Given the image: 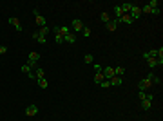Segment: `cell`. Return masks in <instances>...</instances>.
<instances>
[{
	"mask_svg": "<svg viewBox=\"0 0 163 121\" xmlns=\"http://www.w3.org/2000/svg\"><path fill=\"white\" fill-rule=\"evenodd\" d=\"M82 36H85V38L91 36V27H85V26H83V29H82Z\"/></svg>",
	"mask_w": 163,
	"mask_h": 121,
	"instance_id": "d4e9b609",
	"label": "cell"
},
{
	"mask_svg": "<svg viewBox=\"0 0 163 121\" xmlns=\"http://www.w3.org/2000/svg\"><path fill=\"white\" fill-rule=\"evenodd\" d=\"M29 78H31V80H34V81H36V76H34V72L31 71V72H29Z\"/></svg>",
	"mask_w": 163,
	"mask_h": 121,
	"instance_id": "74e56055",
	"label": "cell"
},
{
	"mask_svg": "<svg viewBox=\"0 0 163 121\" xmlns=\"http://www.w3.org/2000/svg\"><path fill=\"white\" fill-rule=\"evenodd\" d=\"M150 87H152V81L147 78V76L143 80H140V83H138V89H140V90H149Z\"/></svg>",
	"mask_w": 163,
	"mask_h": 121,
	"instance_id": "7a4b0ae2",
	"label": "cell"
},
{
	"mask_svg": "<svg viewBox=\"0 0 163 121\" xmlns=\"http://www.w3.org/2000/svg\"><path fill=\"white\" fill-rule=\"evenodd\" d=\"M160 13H161V9H160V7H156V9H152V11H150V14H156V16H158Z\"/></svg>",
	"mask_w": 163,
	"mask_h": 121,
	"instance_id": "1f68e13d",
	"label": "cell"
},
{
	"mask_svg": "<svg viewBox=\"0 0 163 121\" xmlns=\"http://www.w3.org/2000/svg\"><path fill=\"white\" fill-rule=\"evenodd\" d=\"M73 29H75V33H82V29H83L82 20H73Z\"/></svg>",
	"mask_w": 163,
	"mask_h": 121,
	"instance_id": "7c38bea8",
	"label": "cell"
},
{
	"mask_svg": "<svg viewBox=\"0 0 163 121\" xmlns=\"http://www.w3.org/2000/svg\"><path fill=\"white\" fill-rule=\"evenodd\" d=\"M102 74L105 76V80L114 78V67H103V69H102Z\"/></svg>",
	"mask_w": 163,
	"mask_h": 121,
	"instance_id": "277c9868",
	"label": "cell"
},
{
	"mask_svg": "<svg viewBox=\"0 0 163 121\" xmlns=\"http://www.w3.org/2000/svg\"><path fill=\"white\" fill-rule=\"evenodd\" d=\"M56 31L60 33L62 36H65V35H69V33H73V31H71V27H69V26H60V27L56 26Z\"/></svg>",
	"mask_w": 163,
	"mask_h": 121,
	"instance_id": "ba28073f",
	"label": "cell"
},
{
	"mask_svg": "<svg viewBox=\"0 0 163 121\" xmlns=\"http://www.w3.org/2000/svg\"><path fill=\"white\" fill-rule=\"evenodd\" d=\"M34 22H36V26H40V27H44V26H46V18H44L42 14L34 16Z\"/></svg>",
	"mask_w": 163,
	"mask_h": 121,
	"instance_id": "ac0fdd59",
	"label": "cell"
},
{
	"mask_svg": "<svg viewBox=\"0 0 163 121\" xmlns=\"http://www.w3.org/2000/svg\"><path fill=\"white\" fill-rule=\"evenodd\" d=\"M129 14H131V18L132 20H140V16H141V7L140 6H132V9L129 11Z\"/></svg>",
	"mask_w": 163,
	"mask_h": 121,
	"instance_id": "6da1fadb",
	"label": "cell"
},
{
	"mask_svg": "<svg viewBox=\"0 0 163 121\" xmlns=\"http://www.w3.org/2000/svg\"><path fill=\"white\" fill-rule=\"evenodd\" d=\"M103 80H105V76H103L102 72H96V74H94V83H96V85H100Z\"/></svg>",
	"mask_w": 163,
	"mask_h": 121,
	"instance_id": "ffe728a7",
	"label": "cell"
},
{
	"mask_svg": "<svg viewBox=\"0 0 163 121\" xmlns=\"http://www.w3.org/2000/svg\"><path fill=\"white\" fill-rule=\"evenodd\" d=\"M83 60H85V63H92V61H94V56H92V54H85V56H83Z\"/></svg>",
	"mask_w": 163,
	"mask_h": 121,
	"instance_id": "83f0119b",
	"label": "cell"
},
{
	"mask_svg": "<svg viewBox=\"0 0 163 121\" xmlns=\"http://www.w3.org/2000/svg\"><path fill=\"white\" fill-rule=\"evenodd\" d=\"M100 20H102L103 24H109V22H111V18H109L107 13H102V14H100Z\"/></svg>",
	"mask_w": 163,
	"mask_h": 121,
	"instance_id": "484cf974",
	"label": "cell"
},
{
	"mask_svg": "<svg viewBox=\"0 0 163 121\" xmlns=\"http://www.w3.org/2000/svg\"><path fill=\"white\" fill-rule=\"evenodd\" d=\"M141 109H143V110H150V109H152V101L143 99V101H141Z\"/></svg>",
	"mask_w": 163,
	"mask_h": 121,
	"instance_id": "d6986e66",
	"label": "cell"
},
{
	"mask_svg": "<svg viewBox=\"0 0 163 121\" xmlns=\"http://www.w3.org/2000/svg\"><path fill=\"white\" fill-rule=\"evenodd\" d=\"M100 85L103 87V89H109V87H111V81H109V80H103V81H102Z\"/></svg>",
	"mask_w": 163,
	"mask_h": 121,
	"instance_id": "4dcf8cb0",
	"label": "cell"
},
{
	"mask_svg": "<svg viewBox=\"0 0 163 121\" xmlns=\"http://www.w3.org/2000/svg\"><path fill=\"white\" fill-rule=\"evenodd\" d=\"M7 52V47L6 45H0V54H6Z\"/></svg>",
	"mask_w": 163,
	"mask_h": 121,
	"instance_id": "d6a6232c",
	"label": "cell"
},
{
	"mask_svg": "<svg viewBox=\"0 0 163 121\" xmlns=\"http://www.w3.org/2000/svg\"><path fill=\"white\" fill-rule=\"evenodd\" d=\"M29 61H33V63H38V61H40V54H38L36 51H31V52H29Z\"/></svg>",
	"mask_w": 163,
	"mask_h": 121,
	"instance_id": "8fae6325",
	"label": "cell"
},
{
	"mask_svg": "<svg viewBox=\"0 0 163 121\" xmlns=\"http://www.w3.org/2000/svg\"><path fill=\"white\" fill-rule=\"evenodd\" d=\"M38 42H40V43H46L47 40H46V36H40V35H38Z\"/></svg>",
	"mask_w": 163,
	"mask_h": 121,
	"instance_id": "d590c367",
	"label": "cell"
},
{
	"mask_svg": "<svg viewBox=\"0 0 163 121\" xmlns=\"http://www.w3.org/2000/svg\"><path fill=\"white\" fill-rule=\"evenodd\" d=\"M118 22H123V24H127V26H131V24H134V20L131 18V14H123V16L120 18Z\"/></svg>",
	"mask_w": 163,
	"mask_h": 121,
	"instance_id": "9a60e30c",
	"label": "cell"
},
{
	"mask_svg": "<svg viewBox=\"0 0 163 121\" xmlns=\"http://www.w3.org/2000/svg\"><path fill=\"white\" fill-rule=\"evenodd\" d=\"M20 71H22V72H26V74H29V72H31V67L26 63V65H22V67H20Z\"/></svg>",
	"mask_w": 163,
	"mask_h": 121,
	"instance_id": "f546056e",
	"label": "cell"
},
{
	"mask_svg": "<svg viewBox=\"0 0 163 121\" xmlns=\"http://www.w3.org/2000/svg\"><path fill=\"white\" fill-rule=\"evenodd\" d=\"M94 71L96 72H102V65L100 63H94Z\"/></svg>",
	"mask_w": 163,
	"mask_h": 121,
	"instance_id": "e575fe53",
	"label": "cell"
},
{
	"mask_svg": "<svg viewBox=\"0 0 163 121\" xmlns=\"http://www.w3.org/2000/svg\"><path fill=\"white\" fill-rule=\"evenodd\" d=\"M9 24H11V26L15 27V31H18V33H22V24H20V20H18V18H9V20H7Z\"/></svg>",
	"mask_w": 163,
	"mask_h": 121,
	"instance_id": "8992f818",
	"label": "cell"
},
{
	"mask_svg": "<svg viewBox=\"0 0 163 121\" xmlns=\"http://www.w3.org/2000/svg\"><path fill=\"white\" fill-rule=\"evenodd\" d=\"M123 74H125V67H116V69H114V76H120V78H121Z\"/></svg>",
	"mask_w": 163,
	"mask_h": 121,
	"instance_id": "603a6c76",
	"label": "cell"
},
{
	"mask_svg": "<svg viewBox=\"0 0 163 121\" xmlns=\"http://www.w3.org/2000/svg\"><path fill=\"white\" fill-rule=\"evenodd\" d=\"M34 76H36V80H38V78H44V76H46V72H44L42 67H36V71H34Z\"/></svg>",
	"mask_w": 163,
	"mask_h": 121,
	"instance_id": "7402d4cb",
	"label": "cell"
},
{
	"mask_svg": "<svg viewBox=\"0 0 163 121\" xmlns=\"http://www.w3.org/2000/svg\"><path fill=\"white\" fill-rule=\"evenodd\" d=\"M118 24H120V22L114 18V20H111V22L107 24V29H109V31H116V29H118Z\"/></svg>",
	"mask_w": 163,
	"mask_h": 121,
	"instance_id": "2e32d148",
	"label": "cell"
},
{
	"mask_svg": "<svg viewBox=\"0 0 163 121\" xmlns=\"http://www.w3.org/2000/svg\"><path fill=\"white\" fill-rule=\"evenodd\" d=\"M33 14H34V16H38V14H40V9L34 7V9H33Z\"/></svg>",
	"mask_w": 163,
	"mask_h": 121,
	"instance_id": "8d00e7d4",
	"label": "cell"
},
{
	"mask_svg": "<svg viewBox=\"0 0 163 121\" xmlns=\"http://www.w3.org/2000/svg\"><path fill=\"white\" fill-rule=\"evenodd\" d=\"M147 6H149L150 9H156V7H160V2H158V0H150V2L147 4Z\"/></svg>",
	"mask_w": 163,
	"mask_h": 121,
	"instance_id": "4316f807",
	"label": "cell"
},
{
	"mask_svg": "<svg viewBox=\"0 0 163 121\" xmlns=\"http://www.w3.org/2000/svg\"><path fill=\"white\" fill-rule=\"evenodd\" d=\"M63 42H67V43H73V45H75V43H76V35H75V33H69V35H65V36H63Z\"/></svg>",
	"mask_w": 163,
	"mask_h": 121,
	"instance_id": "30bf717a",
	"label": "cell"
},
{
	"mask_svg": "<svg viewBox=\"0 0 163 121\" xmlns=\"http://www.w3.org/2000/svg\"><path fill=\"white\" fill-rule=\"evenodd\" d=\"M138 99H140V101L147 99V92H145V90H140V92H138Z\"/></svg>",
	"mask_w": 163,
	"mask_h": 121,
	"instance_id": "f1b7e54d",
	"label": "cell"
},
{
	"mask_svg": "<svg viewBox=\"0 0 163 121\" xmlns=\"http://www.w3.org/2000/svg\"><path fill=\"white\" fill-rule=\"evenodd\" d=\"M49 31H51V29H49L47 26H44V27H40V29H38V35H40V36H46Z\"/></svg>",
	"mask_w": 163,
	"mask_h": 121,
	"instance_id": "cb8c5ba5",
	"label": "cell"
},
{
	"mask_svg": "<svg viewBox=\"0 0 163 121\" xmlns=\"http://www.w3.org/2000/svg\"><path fill=\"white\" fill-rule=\"evenodd\" d=\"M53 33H54V42H56L58 45H60V43H63V36L56 31V27H53Z\"/></svg>",
	"mask_w": 163,
	"mask_h": 121,
	"instance_id": "5bb4252c",
	"label": "cell"
},
{
	"mask_svg": "<svg viewBox=\"0 0 163 121\" xmlns=\"http://www.w3.org/2000/svg\"><path fill=\"white\" fill-rule=\"evenodd\" d=\"M147 78H149V80L152 81V85H160V83H161V78H160V76H156L154 72H150V74H147Z\"/></svg>",
	"mask_w": 163,
	"mask_h": 121,
	"instance_id": "9c48e42d",
	"label": "cell"
},
{
	"mask_svg": "<svg viewBox=\"0 0 163 121\" xmlns=\"http://www.w3.org/2000/svg\"><path fill=\"white\" fill-rule=\"evenodd\" d=\"M36 83L40 85V89H47V87H49V81H47L46 78H38V80H36Z\"/></svg>",
	"mask_w": 163,
	"mask_h": 121,
	"instance_id": "e0dca14e",
	"label": "cell"
},
{
	"mask_svg": "<svg viewBox=\"0 0 163 121\" xmlns=\"http://www.w3.org/2000/svg\"><path fill=\"white\" fill-rule=\"evenodd\" d=\"M31 36H33V40H38V31H34Z\"/></svg>",
	"mask_w": 163,
	"mask_h": 121,
	"instance_id": "f35d334b",
	"label": "cell"
},
{
	"mask_svg": "<svg viewBox=\"0 0 163 121\" xmlns=\"http://www.w3.org/2000/svg\"><path fill=\"white\" fill-rule=\"evenodd\" d=\"M109 81H111V87H120V85L123 83V78H120V76H114V78H111Z\"/></svg>",
	"mask_w": 163,
	"mask_h": 121,
	"instance_id": "4fadbf2b",
	"label": "cell"
},
{
	"mask_svg": "<svg viewBox=\"0 0 163 121\" xmlns=\"http://www.w3.org/2000/svg\"><path fill=\"white\" fill-rule=\"evenodd\" d=\"M132 6H134V4H131V2H123V4H120V9L123 11V14H129V11L132 9Z\"/></svg>",
	"mask_w": 163,
	"mask_h": 121,
	"instance_id": "52a82bcc",
	"label": "cell"
},
{
	"mask_svg": "<svg viewBox=\"0 0 163 121\" xmlns=\"http://www.w3.org/2000/svg\"><path fill=\"white\" fill-rule=\"evenodd\" d=\"M147 65L150 67V69H154V67H158V65H163V58H149L147 60Z\"/></svg>",
	"mask_w": 163,
	"mask_h": 121,
	"instance_id": "3957f363",
	"label": "cell"
},
{
	"mask_svg": "<svg viewBox=\"0 0 163 121\" xmlns=\"http://www.w3.org/2000/svg\"><path fill=\"white\" fill-rule=\"evenodd\" d=\"M112 9H114V14H116V20H120V18L123 16V11H121V9H120V6H114V7H112Z\"/></svg>",
	"mask_w": 163,
	"mask_h": 121,
	"instance_id": "44dd1931",
	"label": "cell"
},
{
	"mask_svg": "<svg viewBox=\"0 0 163 121\" xmlns=\"http://www.w3.org/2000/svg\"><path fill=\"white\" fill-rule=\"evenodd\" d=\"M158 51V58H163V47H160V49H156Z\"/></svg>",
	"mask_w": 163,
	"mask_h": 121,
	"instance_id": "836d02e7",
	"label": "cell"
},
{
	"mask_svg": "<svg viewBox=\"0 0 163 121\" xmlns=\"http://www.w3.org/2000/svg\"><path fill=\"white\" fill-rule=\"evenodd\" d=\"M38 109L36 105H29V107H26V116H29V118H33V116H36L38 114Z\"/></svg>",
	"mask_w": 163,
	"mask_h": 121,
	"instance_id": "5b68a950",
	"label": "cell"
}]
</instances>
